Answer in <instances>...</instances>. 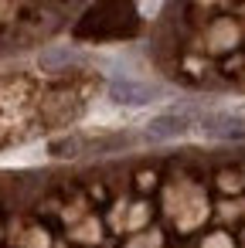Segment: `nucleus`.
I'll list each match as a JSON object with an SVG mask.
<instances>
[{
  "mask_svg": "<svg viewBox=\"0 0 245 248\" xmlns=\"http://www.w3.org/2000/svg\"><path fill=\"white\" fill-rule=\"evenodd\" d=\"M109 99L119 106H147L157 99V89L140 82V78H113L109 82Z\"/></svg>",
  "mask_w": 245,
  "mask_h": 248,
  "instance_id": "f257e3e1",
  "label": "nucleus"
},
{
  "mask_svg": "<svg viewBox=\"0 0 245 248\" xmlns=\"http://www.w3.org/2000/svg\"><path fill=\"white\" fill-rule=\"evenodd\" d=\"M191 119L187 116H177V112H167V116H157L150 126H147V136L150 140H174L180 133H187Z\"/></svg>",
  "mask_w": 245,
  "mask_h": 248,
  "instance_id": "f03ea898",
  "label": "nucleus"
},
{
  "mask_svg": "<svg viewBox=\"0 0 245 248\" xmlns=\"http://www.w3.org/2000/svg\"><path fill=\"white\" fill-rule=\"evenodd\" d=\"M204 129H208V136H218V140H238V136H245V123L235 119V116H225V112L208 116Z\"/></svg>",
  "mask_w": 245,
  "mask_h": 248,
  "instance_id": "7ed1b4c3",
  "label": "nucleus"
}]
</instances>
